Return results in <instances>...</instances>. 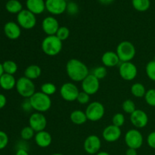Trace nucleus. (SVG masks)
Returning <instances> with one entry per match:
<instances>
[{"label":"nucleus","mask_w":155,"mask_h":155,"mask_svg":"<svg viewBox=\"0 0 155 155\" xmlns=\"http://www.w3.org/2000/svg\"><path fill=\"white\" fill-rule=\"evenodd\" d=\"M40 89V92L45 94V95H48V96H51V95H54L57 92V87H56L55 85L52 83H49V82L43 83L41 86Z\"/></svg>","instance_id":"29"},{"label":"nucleus","mask_w":155,"mask_h":155,"mask_svg":"<svg viewBox=\"0 0 155 155\" xmlns=\"http://www.w3.org/2000/svg\"><path fill=\"white\" fill-rule=\"evenodd\" d=\"M144 98L148 105L151 107H155V89H150L147 90Z\"/></svg>","instance_id":"36"},{"label":"nucleus","mask_w":155,"mask_h":155,"mask_svg":"<svg viewBox=\"0 0 155 155\" xmlns=\"http://www.w3.org/2000/svg\"><path fill=\"white\" fill-rule=\"evenodd\" d=\"M16 90L21 97L30 98L36 92V86L33 80L25 77H21L17 80Z\"/></svg>","instance_id":"5"},{"label":"nucleus","mask_w":155,"mask_h":155,"mask_svg":"<svg viewBox=\"0 0 155 155\" xmlns=\"http://www.w3.org/2000/svg\"><path fill=\"white\" fill-rule=\"evenodd\" d=\"M101 148V139L96 135L87 136L83 143L84 151L89 154H96Z\"/></svg>","instance_id":"13"},{"label":"nucleus","mask_w":155,"mask_h":155,"mask_svg":"<svg viewBox=\"0 0 155 155\" xmlns=\"http://www.w3.org/2000/svg\"><path fill=\"white\" fill-rule=\"evenodd\" d=\"M122 108L125 113L128 114H133L135 110H136V104H135L134 101L131 99H127L123 102Z\"/></svg>","instance_id":"32"},{"label":"nucleus","mask_w":155,"mask_h":155,"mask_svg":"<svg viewBox=\"0 0 155 155\" xmlns=\"http://www.w3.org/2000/svg\"><path fill=\"white\" fill-rule=\"evenodd\" d=\"M85 113L88 120L97 122L103 118L105 113V109L102 103L100 101H92L88 104Z\"/></svg>","instance_id":"6"},{"label":"nucleus","mask_w":155,"mask_h":155,"mask_svg":"<svg viewBox=\"0 0 155 155\" xmlns=\"http://www.w3.org/2000/svg\"><path fill=\"white\" fill-rule=\"evenodd\" d=\"M42 74V69L39 65L31 64L29 65L24 71V77L31 80H36L39 78Z\"/></svg>","instance_id":"23"},{"label":"nucleus","mask_w":155,"mask_h":155,"mask_svg":"<svg viewBox=\"0 0 155 155\" xmlns=\"http://www.w3.org/2000/svg\"><path fill=\"white\" fill-rule=\"evenodd\" d=\"M124 141L128 148L138 150L143 145L144 138L138 129H131L126 133Z\"/></svg>","instance_id":"7"},{"label":"nucleus","mask_w":155,"mask_h":155,"mask_svg":"<svg viewBox=\"0 0 155 155\" xmlns=\"http://www.w3.org/2000/svg\"><path fill=\"white\" fill-rule=\"evenodd\" d=\"M34 140L36 145L42 148H48L52 142V137L48 132L43 131L36 133L34 136Z\"/></svg>","instance_id":"20"},{"label":"nucleus","mask_w":155,"mask_h":155,"mask_svg":"<svg viewBox=\"0 0 155 155\" xmlns=\"http://www.w3.org/2000/svg\"><path fill=\"white\" fill-rule=\"evenodd\" d=\"M7 103V98L3 94L0 93V110L2 109Z\"/></svg>","instance_id":"42"},{"label":"nucleus","mask_w":155,"mask_h":155,"mask_svg":"<svg viewBox=\"0 0 155 155\" xmlns=\"http://www.w3.org/2000/svg\"><path fill=\"white\" fill-rule=\"evenodd\" d=\"M95 155H110L109 153L106 152V151H99L98 153H97Z\"/></svg>","instance_id":"46"},{"label":"nucleus","mask_w":155,"mask_h":155,"mask_svg":"<svg viewBox=\"0 0 155 155\" xmlns=\"http://www.w3.org/2000/svg\"><path fill=\"white\" fill-rule=\"evenodd\" d=\"M98 2H99L102 5H110L111 4L112 2H113L114 0H98Z\"/></svg>","instance_id":"45"},{"label":"nucleus","mask_w":155,"mask_h":155,"mask_svg":"<svg viewBox=\"0 0 155 155\" xmlns=\"http://www.w3.org/2000/svg\"><path fill=\"white\" fill-rule=\"evenodd\" d=\"M5 9L11 14H18L23 10V6L18 0H8L5 4Z\"/></svg>","instance_id":"25"},{"label":"nucleus","mask_w":155,"mask_h":155,"mask_svg":"<svg viewBox=\"0 0 155 155\" xmlns=\"http://www.w3.org/2000/svg\"><path fill=\"white\" fill-rule=\"evenodd\" d=\"M41 48L44 54L53 57L60 54L63 48V43L55 35L47 36L42 40Z\"/></svg>","instance_id":"2"},{"label":"nucleus","mask_w":155,"mask_h":155,"mask_svg":"<svg viewBox=\"0 0 155 155\" xmlns=\"http://www.w3.org/2000/svg\"><path fill=\"white\" fill-rule=\"evenodd\" d=\"M92 74H93L97 79L99 80H103L106 77L107 75V68L104 66H98L95 68V69L92 71Z\"/></svg>","instance_id":"33"},{"label":"nucleus","mask_w":155,"mask_h":155,"mask_svg":"<svg viewBox=\"0 0 155 155\" xmlns=\"http://www.w3.org/2000/svg\"><path fill=\"white\" fill-rule=\"evenodd\" d=\"M126 155H138L137 150L134 149V148H128V149L126 151Z\"/></svg>","instance_id":"43"},{"label":"nucleus","mask_w":155,"mask_h":155,"mask_svg":"<svg viewBox=\"0 0 155 155\" xmlns=\"http://www.w3.org/2000/svg\"><path fill=\"white\" fill-rule=\"evenodd\" d=\"M29 99L33 110H35L36 112L44 113L48 111L51 107V99L50 96L42 92H36Z\"/></svg>","instance_id":"3"},{"label":"nucleus","mask_w":155,"mask_h":155,"mask_svg":"<svg viewBox=\"0 0 155 155\" xmlns=\"http://www.w3.org/2000/svg\"><path fill=\"white\" fill-rule=\"evenodd\" d=\"M70 120L76 125H83L88 120L86 113L83 110H75L70 114Z\"/></svg>","instance_id":"24"},{"label":"nucleus","mask_w":155,"mask_h":155,"mask_svg":"<svg viewBox=\"0 0 155 155\" xmlns=\"http://www.w3.org/2000/svg\"><path fill=\"white\" fill-rule=\"evenodd\" d=\"M51 155H64V154H60V153H55V154H52Z\"/></svg>","instance_id":"48"},{"label":"nucleus","mask_w":155,"mask_h":155,"mask_svg":"<svg viewBox=\"0 0 155 155\" xmlns=\"http://www.w3.org/2000/svg\"><path fill=\"white\" fill-rule=\"evenodd\" d=\"M17 22L21 28L31 30L36 24V15L27 9H23L17 15Z\"/></svg>","instance_id":"8"},{"label":"nucleus","mask_w":155,"mask_h":155,"mask_svg":"<svg viewBox=\"0 0 155 155\" xmlns=\"http://www.w3.org/2000/svg\"><path fill=\"white\" fill-rule=\"evenodd\" d=\"M130 120L131 124L136 129L145 128L148 124V116L144 110L136 109L133 114H130Z\"/></svg>","instance_id":"15"},{"label":"nucleus","mask_w":155,"mask_h":155,"mask_svg":"<svg viewBox=\"0 0 155 155\" xmlns=\"http://www.w3.org/2000/svg\"><path fill=\"white\" fill-rule=\"evenodd\" d=\"M132 5L136 11L140 12H146L151 6L150 0H132Z\"/></svg>","instance_id":"27"},{"label":"nucleus","mask_w":155,"mask_h":155,"mask_svg":"<svg viewBox=\"0 0 155 155\" xmlns=\"http://www.w3.org/2000/svg\"><path fill=\"white\" fill-rule=\"evenodd\" d=\"M119 74L123 80L132 81L137 77L138 68L132 61L121 62L119 67Z\"/></svg>","instance_id":"9"},{"label":"nucleus","mask_w":155,"mask_h":155,"mask_svg":"<svg viewBox=\"0 0 155 155\" xmlns=\"http://www.w3.org/2000/svg\"><path fill=\"white\" fill-rule=\"evenodd\" d=\"M35 135H36V132L30 126L24 127L21 131V137L24 141L30 140L34 138Z\"/></svg>","instance_id":"30"},{"label":"nucleus","mask_w":155,"mask_h":155,"mask_svg":"<svg viewBox=\"0 0 155 155\" xmlns=\"http://www.w3.org/2000/svg\"><path fill=\"white\" fill-rule=\"evenodd\" d=\"M121 135H122L121 129L113 124L107 126L102 132V137L104 140L110 143L119 140Z\"/></svg>","instance_id":"17"},{"label":"nucleus","mask_w":155,"mask_h":155,"mask_svg":"<svg viewBox=\"0 0 155 155\" xmlns=\"http://www.w3.org/2000/svg\"><path fill=\"white\" fill-rule=\"evenodd\" d=\"M125 121V116H124V114H123L122 113L115 114L113 116V117H112V124L116 126V127H120V128L124 125Z\"/></svg>","instance_id":"35"},{"label":"nucleus","mask_w":155,"mask_h":155,"mask_svg":"<svg viewBox=\"0 0 155 155\" xmlns=\"http://www.w3.org/2000/svg\"><path fill=\"white\" fill-rule=\"evenodd\" d=\"M145 73L149 80L155 82V60L148 62L145 66Z\"/></svg>","instance_id":"31"},{"label":"nucleus","mask_w":155,"mask_h":155,"mask_svg":"<svg viewBox=\"0 0 155 155\" xmlns=\"http://www.w3.org/2000/svg\"><path fill=\"white\" fill-rule=\"evenodd\" d=\"M60 25L58 20L53 16H48L42 22V29L47 36H54Z\"/></svg>","instance_id":"16"},{"label":"nucleus","mask_w":155,"mask_h":155,"mask_svg":"<svg viewBox=\"0 0 155 155\" xmlns=\"http://www.w3.org/2000/svg\"><path fill=\"white\" fill-rule=\"evenodd\" d=\"M2 67L5 74H11V75H14L16 74L18 69V64L15 61L11 60H8L3 62Z\"/></svg>","instance_id":"28"},{"label":"nucleus","mask_w":155,"mask_h":155,"mask_svg":"<svg viewBox=\"0 0 155 155\" xmlns=\"http://www.w3.org/2000/svg\"><path fill=\"white\" fill-rule=\"evenodd\" d=\"M21 107H22L23 110L24 111L29 112L31 110H33V107H32L31 104H30V101L29 98H25V101H23L22 104H21Z\"/></svg>","instance_id":"41"},{"label":"nucleus","mask_w":155,"mask_h":155,"mask_svg":"<svg viewBox=\"0 0 155 155\" xmlns=\"http://www.w3.org/2000/svg\"><path fill=\"white\" fill-rule=\"evenodd\" d=\"M15 155H30L28 153V151L25 149H18L16 151Z\"/></svg>","instance_id":"44"},{"label":"nucleus","mask_w":155,"mask_h":155,"mask_svg":"<svg viewBox=\"0 0 155 155\" xmlns=\"http://www.w3.org/2000/svg\"><path fill=\"white\" fill-rule=\"evenodd\" d=\"M77 101L80 104H83V105L84 104H89V101H90V95L86 93V92L82 91V92H80V93H79Z\"/></svg>","instance_id":"37"},{"label":"nucleus","mask_w":155,"mask_h":155,"mask_svg":"<svg viewBox=\"0 0 155 155\" xmlns=\"http://www.w3.org/2000/svg\"><path fill=\"white\" fill-rule=\"evenodd\" d=\"M132 95L136 98H143L145 97V93L147 90L145 89V86L141 83H135L134 84L132 85L131 89H130Z\"/></svg>","instance_id":"26"},{"label":"nucleus","mask_w":155,"mask_h":155,"mask_svg":"<svg viewBox=\"0 0 155 155\" xmlns=\"http://www.w3.org/2000/svg\"><path fill=\"white\" fill-rule=\"evenodd\" d=\"M8 144V136L4 131L0 130V150L5 148Z\"/></svg>","instance_id":"39"},{"label":"nucleus","mask_w":155,"mask_h":155,"mask_svg":"<svg viewBox=\"0 0 155 155\" xmlns=\"http://www.w3.org/2000/svg\"><path fill=\"white\" fill-rule=\"evenodd\" d=\"M81 88L83 92L89 95H95L98 92L100 88V80L97 79L93 74H89L81 82Z\"/></svg>","instance_id":"11"},{"label":"nucleus","mask_w":155,"mask_h":155,"mask_svg":"<svg viewBox=\"0 0 155 155\" xmlns=\"http://www.w3.org/2000/svg\"><path fill=\"white\" fill-rule=\"evenodd\" d=\"M147 144L150 148L155 149V131L151 132L147 137Z\"/></svg>","instance_id":"40"},{"label":"nucleus","mask_w":155,"mask_h":155,"mask_svg":"<svg viewBox=\"0 0 155 155\" xmlns=\"http://www.w3.org/2000/svg\"><path fill=\"white\" fill-rule=\"evenodd\" d=\"M4 33L6 37L12 40L18 39L21 35V27L18 23L8 21L4 26Z\"/></svg>","instance_id":"18"},{"label":"nucleus","mask_w":155,"mask_h":155,"mask_svg":"<svg viewBox=\"0 0 155 155\" xmlns=\"http://www.w3.org/2000/svg\"><path fill=\"white\" fill-rule=\"evenodd\" d=\"M27 9L34 14L35 15H40L45 10V1L44 0H27Z\"/></svg>","instance_id":"21"},{"label":"nucleus","mask_w":155,"mask_h":155,"mask_svg":"<svg viewBox=\"0 0 155 155\" xmlns=\"http://www.w3.org/2000/svg\"><path fill=\"white\" fill-rule=\"evenodd\" d=\"M66 0H45V9L53 15H60L66 12Z\"/></svg>","instance_id":"14"},{"label":"nucleus","mask_w":155,"mask_h":155,"mask_svg":"<svg viewBox=\"0 0 155 155\" xmlns=\"http://www.w3.org/2000/svg\"><path fill=\"white\" fill-rule=\"evenodd\" d=\"M29 126L36 133L43 131L47 127V119L42 113L35 112L30 116Z\"/></svg>","instance_id":"12"},{"label":"nucleus","mask_w":155,"mask_h":155,"mask_svg":"<svg viewBox=\"0 0 155 155\" xmlns=\"http://www.w3.org/2000/svg\"><path fill=\"white\" fill-rule=\"evenodd\" d=\"M66 73L73 82H82L89 74L86 64L77 58H71L67 62Z\"/></svg>","instance_id":"1"},{"label":"nucleus","mask_w":155,"mask_h":155,"mask_svg":"<svg viewBox=\"0 0 155 155\" xmlns=\"http://www.w3.org/2000/svg\"><path fill=\"white\" fill-rule=\"evenodd\" d=\"M80 91L78 87L71 82L64 83L60 89V95L61 98L64 101H77V98L78 97Z\"/></svg>","instance_id":"10"},{"label":"nucleus","mask_w":155,"mask_h":155,"mask_svg":"<svg viewBox=\"0 0 155 155\" xmlns=\"http://www.w3.org/2000/svg\"><path fill=\"white\" fill-rule=\"evenodd\" d=\"M70 33H71V32H70L69 28L67 27H64L63 26V27H59L57 33H56L55 36H57L60 40H61L62 42H63V41L67 40V39L69 38Z\"/></svg>","instance_id":"34"},{"label":"nucleus","mask_w":155,"mask_h":155,"mask_svg":"<svg viewBox=\"0 0 155 155\" xmlns=\"http://www.w3.org/2000/svg\"><path fill=\"white\" fill-rule=\"evenodd\" d=\"M66 12H68L70 15H77L79 12L78 5L76 2H71L68 3Z\"/></svg>","instance_id":"38"},{"label":"nucleus","mask_w":155,"mask_h":155,"mask_svg":"<svg viewBox=\"0 0 155 155\" xmlns=\"http://www.w3.org/2000/svg\"><path fill=\"white\" fill-rule=\"evenodd\" d=\"M101 62L103 66L106 68H114L117 66L120 61L116 51H105L101 56Z\"/></svg>","instance_id":"19"},{"label":"nucleus","mask_w":155,"mask_h":155,"mask_svg":"<svg viewBox=\"0 0 155 155\" xmlns=\"http://www.w3.org/2000/svg\"><path fill=\"white\" fill-rule=\"evenodd\" d=\"M17 80L14 75L8 74H3L0 77V87L4 90H12L16 86Z\"/></svg>","instance_id":"22"},{"label":"nucleus","mask_w":155,"mask_h":155,"mask_svg":"<svg viewBox=\"0 0 155 155\" xmlns=\"http://www.w3.org/2000/svg\"><path fill=\"white\" fill-rule=\"evenodd\" d=\"M4 74V70H3V67H2V64L0 63V77L2 76V74Z\"/></svg>","instance_id":"47"},{"label":"nucleus","mask_w":155,"mask_h":155,"mask_svg":"<svg viewBox=\"0 0 155 155\" xmlns=\"http://www.w3.org/2000/svg\"><path fill=\"white\" fill-rule=\"evenodd\" d=\"M116 52L120 62L132 61L136 56V47L130 41H122L118 44Z\"/></svg>","instance_id":"4"}]
</instances>
